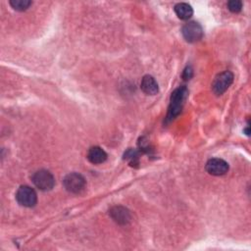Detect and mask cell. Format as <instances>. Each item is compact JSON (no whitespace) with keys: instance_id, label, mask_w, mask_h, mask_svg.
<instances>
[{"instance_id":"ba28073f","label":"cell","mask_w":251,"mask_h":251,"mask_svg":"<svg viewBox=\"0 0 251 251\" xmlns=\"http://www.w3.org/2000/svg\"><path fill=\"white\" fill-rule=\"evenodd\" d=\"M111 218L119 225H126L129 223L131 217L129 211L123 206H115L110 211Z\"/></svg>"},{"instance_id":"4fadbf2b","label":"cell","mask_w":251,"mask_h":251,"mask_svg":"<svg viewBox=\"0 0 251 251\" xmlns=\"http://www.w3.org/2000/svg\"><path fill=\"white\" fill-rule=\"evenodd\" d=\"M227 9L232 12V13H238L241 11L242 9V2L239 1V0H231V1H228L227 4Z\"/></svg>"},{"instance_id":"7a4b0ae2","label":"cell","mask_w":251,"mask_h":251,"mask_svg":"<svg viewBox=\"0 0 251 251\" xmlns=\"http://www.w3.org/2000/svg\"><path fill=\"white\" fill-rule=\"evenodd\" d=\"M33 184L40 190L46 191L53 188L55 184V178L53 175L47 170L36 171L31 177Z\"/></svg>"},{"instance_id":"6da1fadb","label":"cell","mask_w":251,"mask_h":251,"mask_svg":"<svg viewBox=\"0 0 251 251\" xmlns=\"http://www.w3.org/2000/svg\"><path fill=\"white\" fill-rule=\"evenodd\" d=\"M187 94H188V91L185 86H179L172 93L171 103H170L168 116H167L168 121L175 119L181 112V109L184 104V101L186 100Z\"/></svg>"},{"instance_id":"8fae6325","label":"cell","mask_w":251,"mask_h":251,"mask_svg":"<svg viewBox=\"0 0 251 251\" xmlns=\"http://www.w3.org/2000/svg\"><path fill=\"white\" fill-rule=\"evenodd\" d=\"M174 9L176 16L181 20H188L193 14L192 7L187 3H177Z\"/></svg>"},{"instance_id":"52a82bcc","label":"cell","mask_w":251,"mask_h":251,"mask_svg":"<svg viewBox=\"0 0 251 251\" xmlns=\"http://www.w3.org/2000/svg\"><path fill=\"white\" fill-rule=\"evenodd\" d=\"M206 171L213 176H223L228 171V164L220 158H212L206 163Z\"/></svg>"},{"instance_id":"5b68a950","label":"cell","mask_w":251,"mask_h":251,"mask_svg":"<svg viewBox=\"0 0 251 251\" xmlns=\"http://www.w3.org/2000/svg\"><path fill=\"white\" fill-rule=\"evenodd\" d=\"M232 81L233 74L229 71H225L215 77L212 83V89L215 94L222 95L230 86Z\"/></svg>"},{"instance_id":"277c9868","label":"cell","mask_w":251,"mask_h":251,"mask_svg":"<svg viewBox=\"0 0 251 251\" xmlns=\"http://www.w3.org/2000/svg\"><path fill=\"white\" fill-rule=\"evenodd\" d=\"M16 199L24 207H33L37 202V195L33 188L27 185H22L16 192Z\"/></svg>"},{"instance_id":"30bf717a","label":"cell","mask_w":251,"mask_h":251,"mask_svg":"<svg viewBox=\"0 0 251 251\" xmlns=\"http://www.w3.org/2000/svg\"><path fill=\"white\" fill-rule=\"evenodd\" d=\"M87 159L92 164H102L107 159V153L101 147L93 146L87 152Z\"/></svg>"},{"instance_id":"7c38bea8","label":"cell","mask_w":251,"mask_h":251,"mask_svg":"<svg viewBox=\"0 0 251 251\" xmlns=\"http://www.w3.org/2000/svg\"><path fill=\"white\" fill-rule=\"evenodd\" d=\"M9 3L17 11H25L32 4L29 0H11Z\"/></svg>"},{"instance_id":"9c48e42d","label":"cell","mask_w":251,"mask_h":251,"mask_svg":"<svg viewBox=\"0 0 251 251\" xmlns=\"http://www.w3.org/2000/svg\"><path fill=\"white\" fill-rule=\"evenodd\" d=\"M140 87L142 91L148 95H155L159 91V86L157 81L152 75H144L142 77Z\"/></svg>"},{"instance_id":"8992f818","label":"cell","mask_w":251,"mask_h":251,"mask_svg":"<svg viewBox=\"0 0 251 251\" xmlns=\"http://www.w3.org/2000/svg\"><path fill=\"white\" fill-rule=\"evenodd\" d=\"M184 39L188 42H196L203 36L202 26L196 22H189L182 26L181 29Z\"/></svg>"},{"instance_id":"5bb4252c","label":"cell","mask_w":251,"mask_h":251,"mask_svg":"<svg viewBox=\"0 0 251 251\" xmlns=\"http://www.w3.org/2000/svg\"><path fill=\"white\" fill-rule=\"evenodd\" d=\"M192 76V70L190 68L185 69L184 73H183V77L184 79H189Z\"/></svg>"},{"instance_id":"3957f363","label":"cell","mask_w":251,"mask_h":251,"mask_svg":"<svg viewBox=\"0 0 251 251\" xmlns=\"http://www.w3.org/2000/svg\"><path fill=\"white\" fill-rule=\"evenodd\" d=\"M63 184L65 188L71 193H80L84 190L86 185V180L78 173H70L67 175L63 180Z\"/></svg>"}]
</instances>
